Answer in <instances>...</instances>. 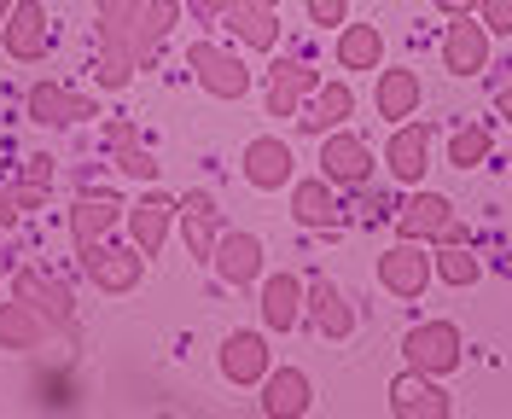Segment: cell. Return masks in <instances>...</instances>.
<instances>
[{
  "instance_id": "1",
  "label": "cell",
  "mask_w": 512,
  "mask_h": 419,
  "mask_svg": "<svg viewBox=\"0 0 512 419\" xmlns=\"http://www.w3.org/2000/svg\"><path fill=\"white\" fill-rule=\"evenodd\" d=\"M402 361H408L414 373L448 379V373L466 361V338H460L454 321H419V326H408V338H402Z\"/></svg>"
},
{
  "instance_id": "2",
  "label": "cell",
  "mask_w": 512,
  "mask_h": 419,
  "mask_svg": "<svg viewBox=\"0 0 512 419\" xmlns=\"http://www.w3.org/2000/svg\"><path fill=\"white\" fill-rule=\"evenodd\" d=\"M187 70L198 76V88L210 99H245L256 82V70L233 53V47H216V41H192L187 47Z\"/></svg>"
},
{
  "instance_id": "3",
  "label": "cell",
  "mask_w": 512,
  "mask_h": 419,
  "mask_svg": "<svg viewBox=\"0 0 512 419\" xmlns=\"http://www.w3.org/2000/svg\"><path fill=\"white\" fill-rule=\"evenodd\" d=\"M320 175L338 187V193H355V187H367L373 181V169H379V158H373V146L361 140V134L350 129H332L320 134Z\"/></svg>"
},
{
  "instance_id": "4",
  "label": "cell",
  "mask_w": 512,
  "mask_h": 419,
  "mask_svg": "<svg viewBox=\"0 0 512 419\" xmlns=\"http://www.w3.org/2000/svg\"><path fill=\"white\" fill-rule=\"evenodd\" d=\"M12 297H24L35 315L53 326V332L76 338V291L64 286V280H53L47 268H35V262H30V268H18V274H12Z\"/></svg>"
},
{
  "instance_id": "5",
  "label": "cell",
  "mask_w": 512,
  "mask_h": 419,
  "mask_svg": "<svg viewBox=\"0 0 512 419\" xmlns=\"http://www.w3.org/2000/svg\"><path fill=\"white\" fill-rule=\"evenodd\" d=\"M431 123H390V140H384V169H390V181L396 187H425V169H431Z\"/></svg>"
},
{
  "instance_id": "6",
  "label": "cell",
  "mask_w": 512,
  "mask_h": 419,
  "mask_svg": "<svg viewBox=\"0 0 512 419\" xmlns=\"http://www.w3.org/2000/svg\"><path fill=\"white\" fill-rule=\"evenodd\" d=\"M82 274H88V286L105 291V297H128V291L146 280V257L134 251V245H88L82 251Z\"/></svg>"
},
{
  "instance_id": "7",
  "label": "cell",
  "mask_w": 512,
  "mask_h": 419,
  "mask_svg": "<svg viewBox=\"0 0 512 419\" xmlns=\"http://www.w3.org/2000/svg\"><path fill=\"white\" fill-rule=\"evenodd\" d=\"M379 286L390 297H402V303L425 297V286H431V245L425 239H396L390 251H379Z\"/></svg>"
},
{
  "instance_id": "8",
  "label": "cell",
  "mask_w": 512,
  "mask_h": 419,
  "mask_svg": "<svg viewBox=\"0 0 512 419\" xmlns=\"http://www.w3.org/2000/svg\"><path fill=\"white\" fill-rule=\"evenodd\" d=\"M245 181H251L256 193H286L291 181H297V152H291L286 134H256L251 146H245Z\"/></svg>"
},
{
  "instance_id": "9",
  "label": "cell",
  "mask_w": 512,
  "mask_h": 419,
  "mask_svg": "<svg viewBox=\"0 0 512 419\" xmlns=\"http://www.w3.org/2000/svg\"><path fill=\"white\" fill-rule=\"evenodd\" d=\"M175 216H181V204H175L169 193H146V198H134V204H123V233H128V245L152 262V257L163 251V239H169Z\"/></svg>"
},
{
  "instance_id": "10",
  "label": "cell",
  "mask_w": 512,
  "mask_h": 419,
  "mask_svg": "<svg viewBox=\"0 0 512 419\" xmlns=\"http://www.w3.org/2000/svg\"><path fill=\"white\" fill-rule=\"evenodd\" d=\"M0 35H6V59H18V65H41L47 47H53L47 6H41V0H12V12H6Z\"/></svg>"
},
{
  "instance_id": "11",
  "label": "cell",
  "mask_w": 512,
  "mask_h": 419,
  "mask_svg": "<svg viewBox=\"0 0 512 419\" xmlns=\"http://www.w3.org/2000/svg\"><path fill=\"white\" fill-rule=\"evenodd\" d=\"M489 53H495V35L478 24V12H466V18H454L443 35V70L448 76H460V82H472L489 70Z\"/></svg>"
},
{
  "instance_id": "12",
  "label": "cell",
  "mask_w": 512,
  "mask_h": 419,
  "mask_svg": "<svg viewBox=\"0 0 512 419\" xmlns=\"http://www.w3.org/2000/svg\"><path fill=\"white\" fill-rule=\"evenodd\" d=\"M303 326H315L320 338H350L355 332V303L344 297V286L332 274H315L303 286Z\"/></svg>"
},
{
  "instance_id": "13",
  "label": "cell",
  "mask_w": 512,
  "mask_h": 419,
  "mask_svg": "<svg viewBox=\"0 0 512 419\" xmlns=\"http://www.w3.org/2000/svg\"><path fill=\"white\" fill-rule=\"evenodd\" d=\"M268 251H262V239L256 233H245V227H222V239H216V251H210V268L222 274L227 286H256L262 274H268Z\"/></svg>"
},
{
  "instance_id": "14",
  "label": "cell",
  "mask_w": 512,
  "mask_h": 419,
  "mask_svg": "<svg viewBox=\"0 0 512 419\" xmlns=\"http://www.w3.org/2000/svg\"><path fill=\"white\" fill-rule=\"evenodd\" d=\"M175 18H181V0H146V6L128 18L123 47H128V59H134V70H146L152 59H158V47L169 41Z\"/></svg>"
},
{
  "instance_id": "15",
  "label": "cell",
  "mask_w": 512,
  "mask_h": 419,
  "mask_svg": "<svg viewBox=\"0 0 512 419\" xmlns=\"http://www.w3.org/2000/svg\"><path fill=\"white\" fill-rule=\"evenodd\" d=\"M390 414L396 419H448L454 414V402H448L443 379H431V373H396L390 379Z\"/></svg>"
},
{
  "instance_id": "16",
  "label": "cell",
  "mask_w": 512,
  "mask_h": 419,
  "mask_svg": "<svg viewBox=\"0 0 512 419\" xmlns=\"http://www.w3.org/2000/svg\"><path fill=\"white\" fill-rule=\"evenodd\" d=\"M24 111H30V123L41 129H70V123H99V105L82 94H70L59 82H35L30 94H24Z\"/></svg>"
},
{
  "instance_id": "17",
  "label": "cell",
  "mask_w": 512,
  "mask_h": 419,
  "mask_svg": "<svg viewBox=\"0 0 512 419\" xmlns=\"http://www.w3.org/2000/svg\"><path fill=\"white\" fill-rule=\"evenodd\" d=\"M216 367H222L227 385L251 390V385H262V373L274 367V350H268V338H262V332H227L222 350H216Z\"/></svg>"
},
{
  "instance_id": "18",
  "label": "cell",
  "mask_w": 512,
  "mask_h": 419,
  "mask_svg": "<svg viewBox=\"0 0 512 419\" xmlns=\"http://www.w3.org/2000/svg\"><path fill=\"white\" fill-rule=\"evenodd\" d=\"M373 76H379V82H373V111H379L384 123H408V117H419V105H425V82H419V70L379 65Z\"/></svg>"
},
{
  "instance_id": "19",
  "label": "cell",
  "mask_w": 512,
  "mask_h": 419,
  "mask_svg": "<svg viewBox=\"0 0 512 419\" xmlns=\"http://www.w3.org/2000/svg\"><path fill=\"white\" fill-rule=\"evenodd\" d=\"M315 88H320V70L309 59H274L268 65V117H297Z\"/></svg>"
},
{
  "instance_id": "20",
  "label": "cell",
  "mask_w": 512,
  "mask_h": 419,
  "mask_svg": "<svg viewBox=\"0 0 512 419\" xmlns=\"http://www.w3.org/2000/svg\"><path fill=\"white\" fill-rule=\"evenodd\" d=\"M454 216V204H448L443 193H431V187H408V198L396 204V216H390V227H396V239H437L443 233V222Z\"/></svg>"
},
{
  "instance_id": "21",
  "label": "cell",
  "mask_w": 512,
  "mask_h": 419,
  "mask_svg": "<svg viewBox=\"0 0 512 419\" xmlns=\"http://www.w3.org/2000/svg\"><path fill=\"white\" fill-rule=\"evenodd\" d=\"M315 408V385L303 367H268L262 373V414L268 419H303Z\"/></svg>"
},
{
  "instance_id": "22",
  "label": "cell",
  "mask_w": 512,
  "mask_h": 419,
  "mask_svg": "<svg viewBox=\"0 0 512 419\" xmlns=\"http://www.w3.org/2000/svg\"><path fill=\"white\" fill-rule=\"evenodd\" d=\"M286 193H291V222L309 227V233H326V227H338V216H344L338 187L326 175H303V181H291Z\"/></svg>"
},
{
  "instance_id": "23",
  "label": "cell",
  "mask_w": 512,
  "mask_h": 419,
  "mask_svg": "<svg viewBox=\"0 0 512 419\" xmlns=\"http://www.w3.org/2000/svg\"><path fill=\"white\" fill-rule=\"evenodd\" d=\"M303 274H262L256 280V291H262V326L268 332H297L303 326Z\"/></svg>"
},
{
  "instance_id": "24",
  "label": "cell",
  "mask_w": 512,
  "mask_h": 419,
  "mask_svg": "<svg viewBox=\"0 0 512 419\" xmlns=\"http://www.w3.org/2000/svg\"><path fill=\"white\" fill-rule=\"evenodd\" d=\"M350 117H355V88L344 82V76H338V82H320L315 94H309V105L297 111V129L315 134V140H320V134L344 129Z\"/></svg>"
},
{
  "instance_id": "25",
  "label": "cell",
  "mask_w": 512,
  "mask_h": 419,
  "mask_svg": "<svg viewBox=\"0 0 512 419\" xmlns=\"http://www.w3.org/2000/svg\"><path fill=\"white\" fill-rule=\"evenodd\" d=\"M123 227V204L111 193H82L70 204V239H76V251H88L99 239H111Z\"/></svg>"
},
{
  "instance_id": "26",
  "label": "cell",
  "mask_w": 512,
  "mask_h": 419,
  "mask_svg": "<svg viewBox=\"0 0 512 419\" xmlns=\"http://www.w3.org/2000/svg\"><path fill=\"white\" fill-rule=\"evenodd\" d=\"M332 59H338V70H379L384 65V30L379 24H338V35H332Z\"/></svg>"
},
{
  "instance_id": "27",
  "label": "cell",
  "mask_w": 512,
  "mask_h": 419,
  "mask_svg": "<svg viewBox=\"0 0 512 419\" xmlns=\"http://www.w3.org/2000/svg\"><path fill=\"white\" fill-rule=\"evenodd\" d=\"M227 30L239 35V47H251V53H274V47H280V6L239 0V6L227 12Z\"/></svg>"
},
{
  "instance_id": "28",
  "label": "cell",
  "mask_w": 512,
  "mask_h": 419,
  "mask_svg": "<svg viewBox=\"0 0 512 419\" xmlns=\"http://www.w3.org/2000/svg\"><path fill=\"white\" fill-rule=\"evenodd\" d=\"M47 332L53 326L35 315L24 297H12V303H0V350H12V355H30L47 344Z\"/></svg>"
},
{
  "instance_id": "29",
  "label": "cell",
  "mask_w": 512,
  "mask_h": 419,
  "mask_svg": "<svg viewBox=\"0 0 512 419\" xmlns=\"http://www.w3.org/2000/svg\"><path fill=\"white\" fill-rule=\"evenodd\" d=\"M431 280H437V286H454V291L478 286L483 280L478 245H431Z\"/></svg>"
},
{
  "instance_id": "30",
  "label": "cell",
  "mask_w": 512,
  "mask_h": 419,
  "mask_svg": "<svg viewBox=\"0 0 512 419\" xmlns=\"http://www.w3.org/2000/svg\"><path fill=\"white\" fill-rule=\"evenodd\" d=\"M489 152H495V129H489V123H460V129L448 134L443 163L448 169H483Z\"/></svg>"
},
{
  "instance_id": "31",
  "label": "cell",
  "mask_w": 512,
  "mask_h": 419,
  "mask_svg": "<svg viewBox=\"0 0 512 419\" xmlns=\"http://www.w3.org/2000/svg\"><path fill=\"white\" fill-rule=\"evenodd\" d=\"M216 239H222V210H181V245L192 262H210Z\"/></svg>"
},
{
  "instance_id": "32",
  "label": "cell",
  "mask_w": 512,
  "mask_h": 419,
  "mask_svg": "<svg viewBox=\"0 0 512 419\" xmlns=\"http://www.w3.org/2000/svg\"><path fill=\"white\" fill-rule=\"evenodd\" d=\"M117 169H123L128 181H146V187H152V181H158V169H163V163L152 158V152H146L140 140H134V146H117Z\"/></svg>"
},
{
  "instance_id": "33",
  "label": "cell",
  "mask_w": 512,
  "mask_h": 419,
  "mask_svg": "<svg viewBox=\"0 0 512 419\" xmlns=\"http://www.w3.org/2000/svg\"><path fill=\"white\" fill-rule=\"evenodd\" d=\"M94 76H99V88H105V94H117V88H128V82H134V65H128L123 53L99 47V65H94Z\"/></svg>"
},
{
  "instance_id": "34",
  "label": "cell",
  "mask_w": 512,
  "mask_h": 419,
  "mask_svg": "<svg viewBox=\"0 0 512 419\" xmlns=\"http://www.w3.org/2000/svg\"><path fill=\"white\" fill-rule=\"evenodd\" d=\"M303 12H309L315 30H338L350 18V0H303Z\"/></svg>"
},
{
  "instance_id": "35",
  "label": "cell",
  "mask_w": 512,
  "mask_h": 419,
  "mask_svg": "<svg viewBox=\"0 0 512 419\" xmlns=\"http://www.w3.org/2000/svg\"><path fill=\"white\" fill-rule=\"evenodd\" d=\"M478 24L495 35V41L512 35V0H478Z\"/></svg>"
},
{
  "instance_id": "36",
  "label": "cell",
  "mask_w": 512,
  "mask_h": 419,
  "mask_svg": "<svg viewBox=\"0 0 512 419\" xmlns=\"http://www.w3.org/2000/svg\"><path fill=\"white\" fill-rule=\"evenodd\" d=\"M355 204H361V216H367V222H390V216H396V198L373 193V181H367V187H355Z\"/></svg>"
},
{
  "instance_id": "37",
  "label": "cell",
  "mask_w": 512,
  "mask_h": 419,
  "mask_svg": "<svg viewBox=\"0 0 512 419\" xmlns=\"http://www.w3.org/2000/svg\"><path fill=\"white\" fill-rule=\"evenodd\" d=\"M12 193V210H41L47 198H53V187L47 181H18V187H6Z\"/></svg>"
},
{
  "instance_id": "38",
  "label": "cell",
  "mask_w": 512,
  "mask_h": 419,
  "mask_svg": "<svg viewBox=\"0 0 512 419\" xmlns=\"http://www.w3.org/2000/svg\"><path fill=\"white\" fill-rule=\"evenodd\" d=\"M94 6H99V24H128L146 0H94Z\"/></svg>"
},
{
  "instance_id": "39",
  "label": "cell",
  "mask_w": 512,
  "mask_h": 419,
  "mask_svg": "<svg viewBox=\"0 0 512 419\" xmlns=\"http://www.w3.org/2000/svg\"><path fill=\"white\" fill-rule=\"evenodd\" d=\"M134 140H140V129H134L128 117H105V146H111V152H117V146H134Z\"/></svg>"
},
{
  "instance_id": "40",
  "label": "cell",
  "mask_w": 512,
  "mask_h": 419,
  "mask_svg": "<svg viewBox=\"0 0 512 419\" xmlns=\"http://www.w3.org/2000/svg\"><path fill=\"white\" fill-rule=\"evenodd\" d=\"M24 181H47V187H53V158H47V152L24 158Z\"/></svg>"
},
{
  "instance_id": "41",
  "label": "cell",
  "mask_w": 512,
  "mask_h": 419,
  "mask_svg": "<svg viewBox=\"0 0 512 419\" xmlns=\"http://www.w3.org/2000/svg\"><path fill=\"white\" fill-rule=\"evenodd\" d=\"M233 6H239V0H192V12H198V18H227Z\"/></svg>"
},
{
  "instance_id": "42",
  "label": "cell",
  "mask_w": 512,
  "mask_h": 419,
  "mask_svg": "<svg viewBox=\"0 0 512 419\" xmlns=\"http://www.w3.org/2000/svg\"><path fill=\"white\" fill-rule=\"evenodd\" d=\"M443 18H466V12H478V0H431Z\"/></svg>"
},
{
  "instance_id": "43",
  "label": "cell",
  "mask_w": 512,
  "mask_h": 419,
  "mask_svg": "<svg viewBox=\"0 0 512 419\" xmlns=\"http://www.w3.org/2000/svg\"><path fill=\"white\" fill-rule=\"evenodd\" d=\"M12 222H18V210H12V193H6V187H0V239H6V233H12Z\"/></svg>"
},
{
  "instance_id": "44",
  "label": "cell",
  "mask_w": 512,
  "mask_h": 419,
  "mask_svg": "<svg viewBox=\"0 0 512 419\" xmlns=\"http://www.w3.org/2000/svg\"><path fill=\"white\" fill-rule=\"evenodd\" d=\"M495 111H501V117H507V123H512V82H507V88H501V94H495Z\"/></svg>"
},
{
  "instance_id": "45",
  "label": "cell",
  "mask_w": 512,
  "mask_h": 419,
  "mask_svg": "<svg viewBox=\"0 0 512 419\" xmlns=\"http://www.w3.org/2000/svg\"><path fill=\"white\" fill-rule=\"evenodd\" d=\"M6 274H12V262H6V251H0V286H6Z\"/></svg>"
},
{
  "instance_id": "46",
  "label": "cell",
  "mask_w": 512,
  "mask_h": 419,
  "mask_svg": "<svg viewBox=\"0 0 512 419\" xmlns=\"http://www.w3.org/2000/svg\"><path fill=\"white\" fill-rule=\"evenodd\" d=\"M6 12H12V0H0V24H6Z\"/></svg>"
},
{
  "instance_id": "47",
  "label": "cell",
  "mask_w": 512,
  "mask_h": 419,
  "mask_svg": "<svg viewBox=\"0 0 512 419\" xmlns=\"http://www.w3.org/2000/svg\"><path fill=\"white\" fill-rule=\"evenodd\" d=\"M262 6H280V0H262Z\"/></svg>"
}]
</instances>
